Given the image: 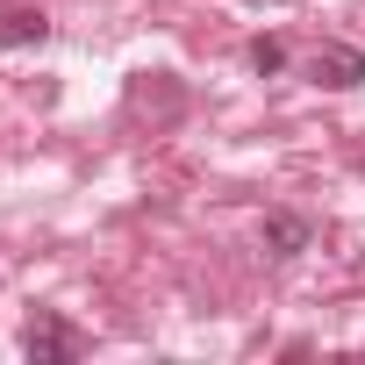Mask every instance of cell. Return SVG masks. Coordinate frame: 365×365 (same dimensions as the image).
Segmentation results:
<instances>
[{"mask_svg":"<svg viewBox=\"0 0 365 365\" xmlns=\"http://www.w3.org/2000/svg\"><path fill=\"white\" fill-rule=\"evenodd\" d=\"M22 351H29V365H72V358L86 351V336H79L65 315H51V308H43V315L22 329Z\"/></svg>","mask_w":365,"mask_h":365,"instance_id":"1","label":"cell"},{"mask_svg":"<svg viewBox=\"0 0 365 365\" xmlns=\"http://www.w3.org/2000/svg\"><path fill=\"white\" fill-rule=\"evenodd\" d=\"M308 72H315V86L351 93V86H365V51H351V43H322V51L308 58Z\"/></svg>","mask_w":365,"mask_h":365,"instance_id":"2","label":"cell"},{"mask_svg":"<svg viewBox=\"0 0 365 365\" xmlns=\"http://www.w3.org/2000/svg\"><path fill=\"white\" fill-rule=\"evenodd\" d=\"M36 43H51V15L29 0H8L0 8V51H36Z\"/></svg>","mask_w":365,"mask_h":365,"instance_id":"3","label":"cell"},{"mask_svg":"<svg viewBox=\"0 0 365 365\" xmlns=\"http://www.w3.org/2000/svg\"><path fill=\"white\" fill-rule=\"evenodd\" d=\"M265 244H272V258H294V251H308V222L301 215H265Z\"/></svg>","mask_w":365,"mask_h":365,"instance_id":"4","label":"cell"},{"mask_svg":"<svg viewBox=\"0 0 365 365\" xmlns=\"http://www.w3.org/2000/svg\"><path fill=\"white\" fill-rule=\"evenodd\" d=\"M279 65H287V43H279V36H258V43H251V72H258V79H272Z\"/></svg>","mask_w":365,"mask_h":365,"instance_id":"5","label":"cell"}]
</instances>
